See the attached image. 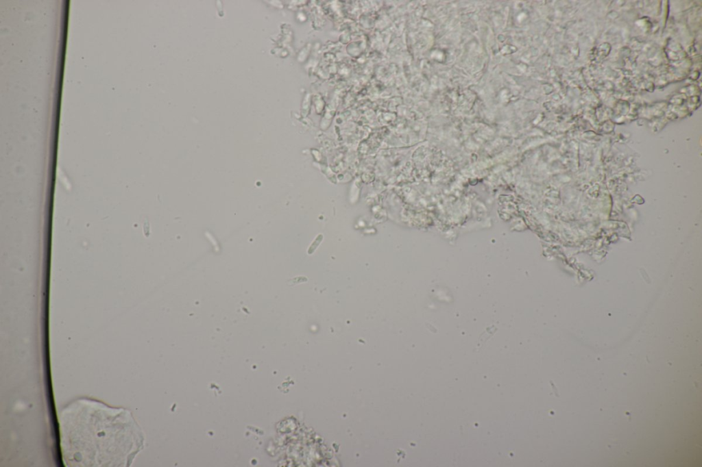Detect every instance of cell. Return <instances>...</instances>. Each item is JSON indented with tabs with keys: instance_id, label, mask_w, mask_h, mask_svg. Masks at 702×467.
Masks as SVG:
<instances>
[{
	"instance_id": "6da1fadb",
	"label": "cell",
	"mask_w": 702,
	"mask_h": 467,
	"mask_svg": "<svg viewBox=\"0 0 702 467\" xmlns=\"http://www.w3.org/2000/svg\"><path fill=\"white\" fill-rule=\"evenodd\" d=\"M99 405L93 418L77 419L64 416L62 441L64 453L77 464L88 459L86 466H109L107 459L118 453L129 455V415L125 411L110 409ZM69 456V455H68ZM67 456V457H68Z\"/></svg>"
}]
</instances>
